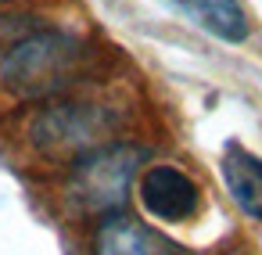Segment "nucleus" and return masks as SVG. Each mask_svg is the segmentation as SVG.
I'll use <instances>...</instances> for the list:
<instances>
[{
	"mask_svg": "<svg viewBox=\"0 0 262 255\" xmlns=\"http://www.w3.org/2000/svg\"><path fill=\"white\" fill-rule=\"evenodd\" d=\"M101 51L72 26L40 18H0V97L15 108L97 83Z\"/></svg>",
	"mask_w": 262,
	"mask_h": 255,
	"instance_id": "1",
	"label": "nucleus"
},
{
	"mask_svg": "<svg viewBox=\"0 0 262 255\" xmlns=\"http://www.w3.org/2000/svg\"><path fill=\"white\" fill-rule=\"evenodd\" d=\"M129 119H133V104L119 97L112 87H101L97 79L72 94L40 101L33 108H18L11 140L26 158L40 165L69 169L76 158L97 147L126 140L122 133L129 130Z\"/></svg>",
	"mask_w": 262,
	"mask_h": 255,
	"instance_id": "2",
	"label": "nucleus"
},
{
	"mask_svg": "<svg viewBox=\"0 0 262 255\" xmlns=\"http://www.w3.org/2000/svg\"><path fill=\"white\" fill-rule=\"evenodd\" d=\"M147 147L140 140H115L76 158L61 176V205L76 219H104L126 208L137 176L144 173Z\"/></svg>",
	"mask_w": 262,
	"mask_h": 255,
	"instance_id": "3",
	"label": "nucleus"
},
{
	"mask_svg": "<svg viewBox=\"0 0 262 255\" xmlns=\"http://www.w3.org/2000/svg\"><path fill=\"white\" fill-rule=\"evenodd\" d=\"M137 201H140V208L151 219L169 223V226H180V223L198 219L205 198H201L198 180L183 165L155 162V165H147L137 176Z\"/></svg>",
	"mask_w": 262,
	"mask_h": 255,
	"instance_id": "4",
	"label": "nucleus"
},
{
	"mask_svg": "<svg viewBox=\"0 0 262 255\" xmlns=\"http://www.w3.org/2000/svg\"><path fill=\"white\" fill-rule=\"evenodd\" d=\"M176 251L180 248L169 244L158 230L137 223L126 212L97 219L90 233V255H176Z\"/></svg>",
	"mask_w": 262,
	"mask_h": 255,
	"instance_id": "5",
	"label": "nucleus"
},
{
	"mask_svg": "<svg viewBox=\"0 0 262 255\" xmlns=\"http://www.w3.org/2000/svg\"><path fill=\"white\" fill-rule=\"evenodd\" d=\"M219 176H223L233 205L248 219L262 223V158L255 151H248L244 144L230 140L219 155Z\"/></svg>",
	"mask_w": 262,
	"mask_h": 255,
	"instance_id": "6",
	"label": "nucleus"
},
{
	"mask_svg": "<svg viewBox=\"0 0 262 255\" xmlns=\"http://www.w3.org/2000/svg\"><path fill=\"white\" fill-rule=\"evenodd\" d=\"M172 8H180L198 29L223 44H244L251 33L248 11L241 8V0H169Z\"/></svg>",
	"mask_w": 262,
	"mask_h": 255,
	"instance_id": "7",
	"label": "nucleus"
},
{
	"mask_svg": "<svg viewBox=\"0 0 262 255\" xmlns=\"http://www.w3.org/2000/svg\"><path fill=\"white\" fill-rule=\"evenodd\" d=\"M0 4H4V0H0Z\"/></svg>",
	"mask_w": 262,
	"mask_h": 255,
	"instance_id": "8",
	"label": "nucleus"
}]
</instances>
